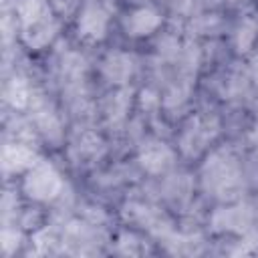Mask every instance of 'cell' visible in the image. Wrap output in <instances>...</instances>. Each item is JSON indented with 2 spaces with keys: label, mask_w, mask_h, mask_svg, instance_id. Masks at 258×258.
<instances>
[{
  "label": "cell",
  "mask_w": 258,
  "mask_h": 258,
  "mask_svg": "<svg viewBox=\"0 0 258 258\" xmlns=\"http://www.w3.org/2000/svg\"><path fill=\"white\" fill-rule=\"evenodd\" d=\"M220 133V121L212 113L191 115L177 137V147L183 157H198Z\"/></svg>",
  "instance_id": "3"
},
{
  "label": "cell",
  "mask_w": 258,
  "mask_h": 258,
  "mask_svg": "<svg viewBox=\"0 0 258 258\" xmlns=\"http://www.w3.org/2000/svg\"><path fill=\"white\" fill-rule=\"evenodd\" d=\"M137 161H139V165H141V169L145 173H149V175H163L165 171H169L173 167L175 153L161 139H145L139 145Z\"/></svg>",
  "instance_id": "6"
},
{
  "label": "cell",
  "mask_w": 258,
  "mask_h": 258,
  "mask_svg": "<svg viewBox=\"0 0 258 258\" xmlns=\"http://www.w3.org/2000/svg\"><path fill=\"white\" fill-rule=\"evenodd\" d=\"M248 0H228V4L230 6H242V4H246Z\"/></svg>",
  "instance_id": "22"
},
{
  "label": "cell",
  "mask_w": 258,
  "mask_h": 258,
  "mask_svg": "<svg viewBox=\"0 0 258 258\" xmlns=\"http://www.w3.org/2000/svg\"><path fill=\"white\" fill-rule=\"evenodd\" d=\"M191 28L200 34H218L224 28V20L220 14H204V16L194 18Z\"/></svg>",
  "instance_id": "15"
},
{
  "label": "cell",
  "mask_w": 258,
  "mask_h": 258,
  "mask_svg": "<svg viewBox=\"0 0 258 258\" xmlns=\"http://www.w3.org/2000/svg\"><path fill=\"white\" fill-rule=\"evenodd\" d=\"M34 99V91L24 77H14L4 89V101L12 109H26Z\"/></svg>",
  "instance_id": "14"
},
{
  "label": "cell",
  "mask_w": 258,
  "mask_h": 258,
  "mask_svg": "<svg viewBox=\"0 0 258 258\" xmlns=\"http://www.w3.org/2000/svg\"><path fill=\"white\" fill-rule=\"evenodd\" d=\"M38 159L40 157L36 155V151L24 141L4 143V147H2V171L6 175L18 173V171H28Z\"/></svg>",
  "instance_id": "9"
},
{
  "label": "cell",
  "mask_w": 258,
  "mask_h": 258,
  "mask_svg": "<svg viewBox=\"0 0 258 258\" xmlns=\"http://www.w3.org/2000/svg\"><path fill=\"white\" fill-rule=\"evenodd\" d=\"M256 38H258V20L252 16V14H246L238 20L236 28H234V34H232V42H234V50L238 54H248L254 44H256Z\"/></svg>",
  "instance_id": "13"
},
{
  "label": "cell",
  "mask_w": 258,
  "mask_h": 258,
  "mask_svg": "<svg viewBox=\"0 0 258 258\" xmlns=\"http://www.w3.org/2000/svg\"><path fill=\"white\" fill-rule=\"evenodd\" d=\"M250 143H252V145H258V117H256L254 127H252V131H250Z\"/></svg>",
  "instance_id": "21"
},
{
  "label": "cell",
  "mask_w": 258,
  "mask_h": 258,
  "mask_svg": "<svg viewBox=\"0 0 258 258\" xmlns=\"http://www.w3.org/2000/svg\"><path fill=\"white\" fill-rule=\"evenodd\" d=\"M248 75H250V83L258 89V56L252 58V62H250V67H248Z\"/></svg>",
  "instance_id": "20"
},
{
  "label": "cell",
  "mask_w": 258,
  "mask_h": 258,
  "mask_svg": "<svg viewBox=\"0 0 258 258\" xmlns=\"http://www.w3.org/2000/svg\"><path fill=\"white\" fill-rule=\"evenodd\" d=\"M109 20H111L109 0H85L77 18L79 38L83 42H101L107 36Z\"/></svg>",
  "instance_id": "5"
},
{
  "label": "cell",
  "mask_w": 258,
  "mask_h": 258,
  "mask_svg": "<svg viewBox=\"0 0 258 258\" xmlns=\"http://www.w3.org/2000/svg\"><path fill=\"white\" fill-rule=\"evenodd\" d=\"M131 2H135V4H141V2H147V0H131Z\"/></svg>",
  "instance_id": "24"
},
{
  "label": "cell",
  "mask_w": 258,
  "mask_h": 258,
  "mask_svg": "<svg viewBox=\"0 0 258 258\" xmlns=\"http://www.w3.org/2000/svg\"><path fill=\"white\" fill-rule=\"evenodd\" d=\"M161 14L153 6H137L123 18V30L131 38H143L153 34L161 26Z\"/></svg>",
  "instance_id": "8"
},
{
  "label": "cell",
  "mask_w": 258,
  "mask_h": 258,
  "mask_svg": "<svg viewBox=\"0 0 258 258\" xmlns=\"http://www.w3.org/2000/svg\"><path fill=\"white\" fill-rule=\"evenodd\" d=\"M135 73V58L125 50H109L101 60V75L113 87H125Z\"/></svg>",
  "instance_id": "7"
},
{
  "label": "cell",
  "mask_w": 258,
  "mask_h": 258,
  "mask_svg": "<svg viewBox=\"0 0 258 258\" xmlns=\"http://www.w3.org/2000/svg\"><path fill=\"white\" fill-rule=\"evenodd\" d=\"M204 187L218 198L234 196L242 183V171L236 155L230 149H216L202 165Z\"/></svg>",
  "instance_id": "2"
},
{
  "label": "cell",
  "mask_w": 258,
  "mask_h": 258,
  "mask_svg": "<svg viewBox=\"0 0 258 258\" xmlns=\"http://www.w3.org/2000/svg\"><path fill=\"white\" fill-rule=\"evenodd\" d=\"M165 2L169 4L173 12H179V14H185L191 8V0H165Z\"/></svg>",
  "instance_id": "19"
},
{
  "label": "cell",
  "mask_w": 258,
  "mask_h": 258,
  "mask_svg": "<svg viewBox=\"0 0 258 258\" xmlns=\"http://www.w3.org/2000/svg\"><path fill=\"white\" fill-rule=\"evenodd\" d=\"M252 222V212L248 206H230L220 208L212 216L214 230H228V232H244Z\"/></svg>",
  "instance_id": "10"
},
{
  "label": "cell",
  "mask_w": 258,
  "mask_h": 258,
  "mask_svg": "<svg viewBox=\"0 0 258 258\" xmlns=\"http://www.w3.org/2000/svg\"><path fill=\"white\" fill-rule=\"evenodd\" d=\"M18 240H20V234L16 230H10V228L2 230V250L6 256H10L18 248Z\"/></svg>",
  "instance_id": "18"
},
{
  "label": "cell",
  "mask_w": 258,
  "mask_h": 258,
  "mask_svg": "<svg viewBox=\"0 0 258 258\" xmlns=\"http://www.w3.org/2000/svg\"><path fill=\"white\" fill-rule=\"evenodd\" d=\"M117 252L121 254H129V256H135V254H141V240L133 234V232H123L119 238H117Z\"/></svg>",
  "instance_id": "17"
},
{
  "label": "cell",
  "mask_w": 258,
  "mask_h": 258,
  "mask_svg": "<svg viewBox=\"0 0 258 258\" xmlns=\"http://www.w3.org/2000/svg\"><path fill=\"white\" fill-rule=\"evenodd\" d=\"M103 153H105V141L93 131L79 133L71 145V155L79 163H91V161L99 159Z\"/></svg>",
  "instance_id": "11"
},
{
  "label": "cell",
  "mask_w": 258,
  "mask_h": 258,
  "mask_svg": "<svg viewBox=\"0 0 258 258\" xmlns=\"http://www.w3.org/2000/svg\"><path fill=\"white\" fill-rule=\"evenodd\" d=\"M139 107H141V111L145 115L155 117L157 111L161 109V97H159V93L155 89H151V87L141 89V93H139Z\"/></svg>",
  "instance_id": "16"
},
{
  "label": "cell",
  "mask_w": 258,
  "mask_h": 258,
  "mask_svg": "<svg viewBox=\"0 0 258 258\" xmlns=\"http://www.w3.org/2000/svg\"><path fill=\"white\" fill-rule=\"evenodd\" d=\"M52 2H54V4H56V6L60 8V10H62V8L67 6V2H69V0H52Z\"/></svg>",
  "instance_id": "23"
},
{
  "label": "cell",
  "mask_w": 258,
  "mask_h": 258,
  "mask_svg": "<svg viewBox=\"0 0 258 258\" xmlns=\"http://www.w3.org/2000/svg\"><path fill=\"white\" fill-rule=\"evenodd\" d=\"M16 16L20 22L22 42L28 48L40 50L50 44L58 26L46 0H16Z\"/></svg>",
  "instance_id": "1"
},
{
  "label": "cell",
  "mask_w": 258,
  "mask_h": 258,
  "mask_svg": "<svg viewBox=\"0 0 258 258\" xmlns=\"http://www.w3.org/2000/svg\"><path fill=\"white\" fill-rule=\"evenodd\" d=\"M22 189H24V194H26L32 202L46 204V202L56 200V198L62 194L64 181H62L60 171H58L50 161L38 159V161L26 171Z\"/></svg>",
  "instance_id": "4"
},
{
  "label": "cell",
  "mask_w": 258,
  "mask_h": 258,
  "mask_svg": "<svg viewBox=\"0 0 258 258\" xmlns=\"http://www.w3.org/2000/svg\"><path fill=\"white\" fill-rule=\"evenodd\" d=\"M131 109V91L127 87H119L105 101V119L109 127H121L127 121Z\"/></svg>",
  "instance_id": "12"
}]
</instances>
